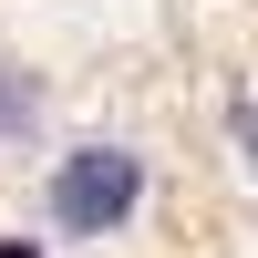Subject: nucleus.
Masks as SVG:
<instances>
[{
	"label": "nucleus",
	"mask_w": 258,
	"mask_h": 258,
	"mask_svg": "<svg viewBox=\"0 0 258 258\" xmlns=\"http://www.w3.org/2000/svg\"><path fill=\"white\" fill-rule=\"evenodd\" d=\"M145 207V155L135 145H73L52 165V227L62 238H114Z\"/></svg>",
	"instance_id": "nucleus-1"
},
{
	"label": "nucleus",
	"mask_w": 258,
	"mask_h": 258,
	"mask_svg": "<svg viewBox=\"0 0 258 258\" xmlns=\"http://www.w3.org/2000/svg\"><path fill=\"white\" fill-rule=\"evenodd\" d=\"M238 135H248V155H258V103H248V114H238Z\"/></svg>",
	"instance_id": "nucleus-2"
},
{
	"label": "nucleus",
	"mask_w": 258,
	"mask_h": 258,
	"mask_svg": "<svg viewBox=\"0 0 258 258\" xmlns=\"http://www.w3.org/2000/svg\"><path fill=\"white\" fill-rule=\"evenodd\" d=\"M0 258H41V248H31V238H11V248H0Z\"/></svg>",
	"instance_id": "nucleus-3"
}]
</instances>
